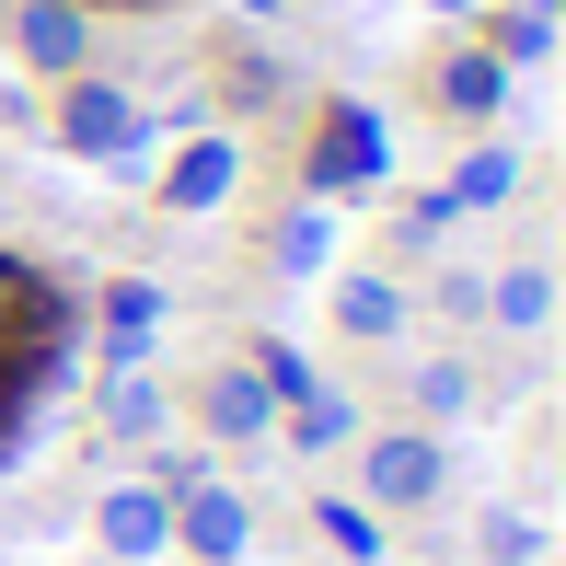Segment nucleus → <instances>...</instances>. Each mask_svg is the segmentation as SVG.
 Wrapping results in <instances>:
<instances>
[{
  "instance_id": "20e7f679",
  "label": "nucleus",
  "mask_w": 566,
  "mask_h": 566,
  "mask_svg": "<svg viewBox=\"0 0 566 566\" xmlns=\"http://www.w3.org/2000/svg\"><path fill=\"white\" fill-rule=\"evenodd\" d=\"M440 485H451V451L428 440V428H381L370 440V497L381 509H428Z\"/></svg>"
},
{
  "instance_id": "f8f14e48",
  "label": "nucleus",
  "mask_w": 566,
  "mask_h": 566,
  "mask_svg": "<svg viewBox=\"0 0 566 566\" xmlns=\"http://www.w3.org/2000/svg\"><path fill=\"white\" fill-rule=\"evenodd\" d=\"M485 313H497L509 336H544V313H555V277H544V266H509L497 290H485Z\"/></svg>"
},
{
  "instance_id": "9d476101",
  "label": "nucleus",
  "mask_w": 566,
  "mask_h": 566,
  "mask_svg": "<svg viewBox=\"0 0 566 566\" xmlns=\"http://www.w3.org/2000/svg\"><path fill=\"white\" fill-rule=\"evenodd\" d=\"M336 324H347V336H405V290H394V277H347V290H336Z\"/></svg>"
},
{
  "instance_id": "dca6fc26",
  "label": "nucleus",
  "mask_w": 566,
  "mask_h": 566,
  "mask_svg": "<svg viewBox=\"0 0 566 566\" xmlns=\"http://www.w3.org/2000/svg\"><path fill=\"white\" fill-rule=\"evenodd\" d=\"M243 370H254V381H266V394H277V405H301V394H313V358H301L290 336H266V347H254V358H243Z\"/></svg>"
},
{
  "instance_id": "f3484780",
  "label": "nucleus",
  "mask_w": 566,
  "mask_h": 566,
  "mask_svg": "<svg viewBox=\"0 0 566 566\" xmlns=\"http://www.w3.org/2000/svg\"><path fill=\"white\" fill-rule=\"evenodd\" d=\"M313 521H324V544H336L347 566H370V555H381V521H370V509H347V497H324Z\"/></svg>"
},
{
  "instance_id": "412c9836",
  "label": "nucleus",
  "mask_w": 566,
  "mask_h": 566,
  "mask_svg": "<svg viewBox=\"0 0 566 566\" xmlns=\"http://www.w3.org/2000/svg\"><path fill=\"white\" fill-rule=\"evenodd\" d=\"M485 555H497V566H532V555H544V532H532V521H485Z\"/></svg>"
},
{
  "instance_id": "f03ea898",
  "label": "nucleus",
  "mask_w": 566,
  "mask_h": 566,
  "mask_svg": "<svg viewBox=\"0 0 566 566\" xmlns=\"http://www.w3.org/2000/svg\"><path fill=\"white\" fill-rule=\"evenodd\" d=\"M174 497V544H186L197 566H243V544H254V509L231 497L220 474H186V485H163Z\"/></svg>"
},
{
  "instance_id": "4468645a",
  "label": "nucleus",
  "mask_w": 566,
  "mask_h": 566,
  "mask_svg": "<svg viewBox=\"0 0 566 566\" xmlns=\"http://www.w3.org/2000/svg\"><path fill=\"white\" fill-rule=\"evenodd\" d=\"M509 186H521V163H509V150H462V174L440 186V209H497Z\"/></svg>"
},
{
  "instance_id": "aec40b11",
  "label": "nucleus",
  "mask_w": 566,
  "mask_h": 566,
  "mask_svg": "<svg viewBox=\"0 0 566 566\" xmlns=\"http://www.w3.org/2000/svg\"><path fill=\"white\" fill-rule=\"evenodd\" d=\"M555 46V12H509L497 23V46H485V59H544Z\"/></svg>"
},
{
  "instance_id": "6e6552de",
  "label": "nucleus",
  "mask_w": 566,
  "mask_h": 566,
  "mask_svg": "<svg viewBox=\"0 0 566 566\" xmlns=\"http://www.w3.org/2000/svg\"><path fill=\"white\" fill-rule=\"evenodd\" d=\"M231 186H243V150H231V139H186L174 174H163V209H220Z\"/></svg>"
},
{
  "instance_id": "6ab92c4d",
  "label": "nucleus",
  "mask_w": 566,
  "mask_h": 566,
  "mask_svg": "<svg viewBox=\"0 0 566 566\" xmlns=\"http://www.w3.org/2000/svg\"><path fill=\"white\" fill-rule=\"evenodd\" d=\"M324 243H336V231H324L313 209H301V220H277V243H266V254H277L290 277H313V266H324Z\"/></svg>"
},
{
  "instance_id": "1a4fd4ad",
  "label": "nucleus",
  "mask_w": 566,
  "mask_h": 566,
  "mask_svg": "<svg viewBox=\"0 0 566 566\" xmlns=\"http://www.w3.org/2000/svg\"><path fill=\"white\" fill-rule=\"evenodd\" d=\"M497 93H509V59H485V46H451L440 59V105L451 116H497Z\"/></svg>"
},
{
  "instance_id": "ddd939ff",
  "label": "nucleus",
  "mask_w": 566,
  "mask_h": 566,
  "mask_svg": "<svg viewBox=\"0 0 566 566\" xmlns=\"http://www.w3.org/2000/svg\"><path fill=\"white\" fill-rule=\"evenodd\" d=\"M290 440H301V451H347V440H358V405H347V394H324V381H313V394L290 405Z\"/></svg>"
},
{
  "instance_id": "9b49d317",
  "label": "nucleus",
  "mask_w": 566,
  "mask_h": 566,
  "mask_svg": "<svg viewBox=\"0 0 566 566\" xmlns=\"http://www.w3.org/2000/svg\"><path fill=\"white\" fill-rule=\"evenodd\" d=\"M150 324H163V290H150V277H116V290H105V347H116V358H139V347H150Z\"/></svg>"
},
{
  "instance_id": "f257e3e1",
  "label": "nucleus",
  "mask_w": 566,
  "mask_h": 566,
  "mask_svg": "<svg viewBox=\"0 0 566 566\" xmlns=\"http://www.w3.org/2000/svg\"><path fill=\"white\" fill-rule=\"evenodd\" d=\"M59 139L82 150V163H127V150L150 139V116H139V93H116V82H93V70H70V93H59Z\"/></svg>"
},
{
  "instance_id": "423d86ee",
  "label": "nucleus",
  "mask_w": 566,
  "mask_h": 566,
  "mask_svg": "<svg viewBox=\"0 0 566 566\" xmlns=\"http://www.w3.org/2000/svg\"><path fill=\"white\" fill-rule=\"evenodd\" d=\"M381 174V116L370 105H324L313 127V186H370Z\"/></svg>"
},
{
  "instance_id": "7ed1b4c3",
  "label": "nucleus",
  "mask_w": 566,
  "mask_h": 566,
  "mask_svg": "<svg viewBox=\"0 0 566 566\" xmlns=\"http://www.w3.org/2000/svg\"><path fill=\"white\" fill-rule=\"evenodd\" d=\"M93 544H105L116 566L174 555V497H163V485H105V497H93Z\"/></svg>"
},
{
  "instance_id": "2eb2a0df",
  "label": "nucleus",
  "mask_w": 566,
  "mask_h": 566,
  "mask_svg": "<svg viewBox=\"0 0 566 566\" xmlns=\"http://www.w3.org/2000/svg\"><path fill=\"white\" fill-rule=\"evenodd\" d=\"M105 428H116V440H163V394H150L139 370H116L105 381Z\"/></svg>"
},
{
  "instance_id": "0eeeda50",
  "label": "nucleus",
  "mask_w": 566,
  "mask_h": 566,
  "mask_svg": "<svg viewBox=\"0 0 566 566\" xmlns=\"http://www.w3.org/2000/svg\"><path fill=\"white\" fill-rule=\"evenodd\" d=\"M197 428H209V440H266V428H277V394L254 370H209V381H197Z\"/></svg>"
},
{
  "instance_id": "a211bd4d",
  "label": "nucleus",
  "mask_w": 566,
  "mask_h": 566,
  "mask_svg": "<svg viewBox=\"0 0 566 566\" xmlns=\"http://www.w3.org/2000/svg\"><path fill=\"white\" fill-rule=\"evenodd\" d=\"M417 405H428V417H462V405H474V370H462V358H428V370H417Z\"/></svg>"
},
{
  "instance_id": "39448f33",
  "label": "nucleus",
  "mask_w": 566,
  "mask_h": 566,
  "mask_svg": "<svg viewBox=\"0 0 566 566\" xmlns=\"http://www.w3.org/2000/svg\"><path fill=\"white\" fill-rule=\"evenodd\" d=\"M12 46L46 70V82H70V70L93 59V12H82V0H23V12H12Z\"/></svg>"
}]
</instances>
